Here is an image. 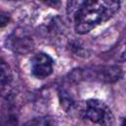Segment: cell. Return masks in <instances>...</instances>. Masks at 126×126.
<instances>
[{"instance_id": "8", "label": "cell", "mask_w": 126, "mask_h": 126, "mask_svg": "<svg viewBox=\"0 0 126 126\" xmlns=\"http://www.w3.org/2000/svg\"><path fill=\"white\" fill-rule=\"evenodd\" d=\"M10 1H16V0H10Z\"/></svg>"}, {"instance_id": "5", "label": "cell", "mask_w": 126, "mask_h": 126, "mask_svg": "<svg viewBox=\"0 0 126 126\" xmlns=\"http://www.w3.org/2000/svg\"><path fill=\"white\" fill-rule=\"evenodd\" d=\"M11 80V72L9 70V67L6 65L4 61L1 62V86L2 88L5 87L6 84H8Z\"/></svg>"}, {"instance_id": "6", "label": "cell", "mask_w": 126, "mask_h": 126, "mask_svg": "<svg viewBox=\"0 0 126 126\" xmlns=\"http://www.w3.org/2000/svg\"><path fill=\"white\" fill-rule=\"evenodd\" d=\"M43 3H45L48 6H51L53 8H58L60 6V0H39Z\"/></svg>"}, {"instance_id": "3", "label": "cell", "mask_w": 126, "mask_h": 126, "mask_svg": "<svg viewBox=\"0 0 126 126\" xmlns=\"http://www.w3.org/2000/svg\"><path fill=\"white\" fill-rule=\"evenodd\" d=\"M32 74L37 79H45L53 71V59L46 53L39 52L33 55L31 61Z\"/></svg>"}, {"instance_id": "2", "label": "cell", "mask_w": 126, "mask_h": 126, "mask_svg": "<svg viewBox=\"0 0 126 126\" xmlns=\"http://www.w3.org/2000/svg\"><path fill=\"white\" fill-rule=\"evenodd\" d=\"M80 109L81 116L91 120L94 123L110 125L114 121V117L110 108L101 100L88 99L82 104Z\"/></svg>"}, {"instance_id": "4", "label": "cell", "mask_w": 126, "mask_h": 126, "mask_svg": "<svg viewBox=\"0 0 126 126\" xmlns=\"http://www.w3.org/2000/svg\"><path fill=\"white\" fill-rule=\"evenodd\" d=\"M7 41L9 42V47L19 53H25L32 48V39L23 31H15Z\"/></svg>"}, {"instance_id": "7", "label": "cell", "mask_w": 126, "mask_h": 126, "mask_svg": "<svg viewBox=\"0 0 126 126\" xmlns=\"http://www.w3.org/2000/svg\"><path fill=\"white\" fill-rule=\"evenodd\" d=\"M123 56H124V58L126 59V48H125V50H124V53H123Z\"/></svg>"}, {"instance_id": "1", "label": "cell", "mask_w": 126, "mask_h": 126, "mask_svg": "<svg viewBox=\"0 0 126 126\" xmlns=\"http://www.w3.org/2000/svg\"><path fill=\"white\" fill-rule=\"evenodd\" d=\"M120 8V0H84L75 13V31L85 34L110 20Z\"/></svg>"}]
</instances>
